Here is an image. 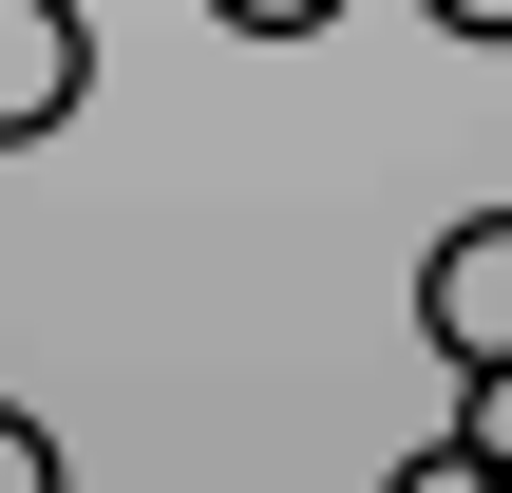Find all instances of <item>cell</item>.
<instances>
[{"label": "cell", "mask_w": 512, "mask_h": 493, "mask_svg": "<svg viewBox=\"0 0 512 493\" xmlns=\"http://www.w3.org/2000/svg\"><path fill=\"white\" fill-rule=\"evenodd\" d=\"M437 38H512V0H437Z\"/></svg>", "instance_id": "obj_7"}, {"label": "cell", "mask_w": 512, "mask_h": 493, "mask_svg": "<svg viewBox=\"0 0 512 493\" xmlns=\"http://www.w3.org/2000/svg\"><path fill=\"white\" fill-rule=\"evenodd\" d=\"M209 19H228V38H323L342 0H209Z\"/></svg>", "instance_id": "obj_4"}, {"label": "cell", "mask_w": 512, "mask_h": 493, "mask_svg": "<svg viewBox=\"0 0 512 493\" xmlns=\"http://www.w3.org/2000/svg\"><path fill=\"white\" fill-rule=\"evenodd\" d=\"M456 437H475V456L512 475V380H475V418H456Z\"/></svg>", "instance_id": "obj_6"}, {"label": "cell", "mask_w": 512, "mask_h": 493, "mask_svg": "<svg viewBox=\"0 0 512 493\" xmlns=\"http://www.w3.org/2000/svg\"><path fill=\"white\" fill-rule=\"evenodd\" d=\"M380 493H512V475H494V456H475V437H437V456H399V475H380Z\"/></svg>", "instance_id": "obj_3"}, {"label": "cell", "mask_w": 512, "mask_h": 493, "mask_svg": "<svg viewBox=\"0 0 512 493\" xmlns=\"http://www.w3.org/2000/svg\"><path fill=\"white\" fill-rule=\"evenodd\" d=\"M76 95H95V19L76 0H0V152H38Z\"/></svg>", "instance_id": "obj_2"}, {"label": "cell", "mask_w": 512, "mask_h": 493, "mask_svg": "<svg viewBox=\"0 0 512 493\" xmlns=\"http://www.w3.org/2000/svg\"><path fill=\"white\" fill-rule=\"evenodd\" d=\"M418 342L456 380H512V209H456L437 266H418Z\"/></svg>", "instance_id": "obj_1"}, {"label": "cell", "mask_w": 512, "mask_h": 493, "mask_svg": "<svg viewBox=\"0 0 512 493\" xmlns=\"http://www.w3.org/2000/svg\"><path fill=\"white\" fill-rule=\"evenodd\" d=\"M0 493H57V437H38L19 399H0Z\"/></svg>", "instance_id": "obj_5"}]
</instances>
